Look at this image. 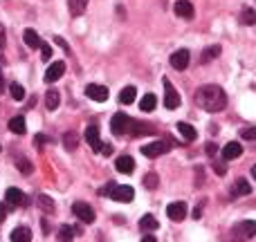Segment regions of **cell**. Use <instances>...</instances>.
<instances>
[{
  "mask_svg": "<svg viewBox=\"0 0 256 242\" xmlns=\"http://www.w3.org/2000/svg\"><path fill=\"white\" fill-rule=\"evenodd\" d=\"M193 101L205 112H220L227 108V95L218 85H203V88H198L196 95H193Z\"/></svg>",
  "mask_w": 256,
  "mask_h": 242,
  "instance_id": "cell-1",
  "label": "cell"
},
{
  "mask_svg": "<svg viewBox=\"0 0 256 242\" xmlns=\"http://www.w3.org/2000/svg\"><path fill=\"white\" fill-rule=\"evenodd\" d=\"M99 195L102 197H110V200L115 202H130L135 197V191L133 186H119V184H106L102 191H99Z\"/></svg>",
  "mask_w": 256,
  "mask_h": 242,
  "instance_id": "cell-2",
  "label": "cell"
},
{
  "mask_svg": "<svg viewBox=\"0 0 256 242\" xmlns=\"http://www.w3.org/2000/svg\"><path fill=\"white\" fill-rule=\"evenodd\" d=\"M162 85H164V108H169V110H176L178 105H180V95L176 92L173 83H171L166 76H162Z\"/></svg>",
  "mask_w": 256,
  "mask_h": 242,
  "instance_id": "cell-3",
  "label": "cell"
},
{
  "mask_svg": "<svg viewBox=\"0 0 256 242\" xmlns=\"http://www.w3.org/2000/svg\"><path fill=\"white\" fill-rule=\"evenodd\" d=\"M155 128L149 126V123H142L137 119H128V128H126V135L128 137H142V135H153Z\"/></svg>",
  "mask_w": 256,
  "mask_h": 242,
  "instance_id": "cell-4",
  "label": "cell"
},
{
  "mask_svg": "<svg viewBox=\"0 0 256 242\" xmlns=\"http://www.w3.org/2000/svg\"><path fill=\"white\" fill-rule=\"evenodd\" d=\"M169 148H171V144H166V142H151L146 146H142V155H146L149 159H155V157H160V155L169 153Z\"/></svg>",
  "mask_w": 256,
  "mask_h": 242,
  "instance_id": "cell-5",
  "label": "cell"
},
{
  "mask_svg": "<svg viewBox=\"0 0 256 242\" xmlns=\"http://www.w3.org/2000/svg\"><path fill=\"white\" fill-rule=\"evenodd\" d=\"M72 213H75L81 222H85V224L95 222V211H92L90 204H85V202H75V204H72Z\"/></svg>",
  "mask_w": 256,
  "mask_h": 242,
  "instance_id": "cell-6",
  "label": "cell"
},
{
  "mask_svg": "<svg viewBox=\"0 0 256 242\" xmlns=\"http://www.w3.org/2000/svg\"><path fill=\"white\" fill-rule=\"evenodd\" d=\"M234 236H238V238H243V240H250V238H254L256 236V222L254 220H243V222H238V224L234 226Z\"/></svg>",
  "mask_w": 256,
  "mask_h": 242,
  "instance_id": "cell-7",
  "label": "cell"
},
{
  "mask_svg": "<svg viewBox=\"0 0 256 242\" xmlns=\"http://www.w3.org/2000/svg\"><path fill=\"white\" fill-rule=\"evenodd\" d=\"M189 61H191V54H189V49H178V52L171 54V68L173 70H187L189 68Z\"/></svg>",
  "mask_w": 256,
  "mask_h": 242,
  "instance_id": "cell-8",
  "label": "cell"
},
{
  "mask_svg": "<svg viewBox=\"0 0 256 242\" xmlns=\"http://www.w3.org/2000/svg\"><path fill=\"white\" fill-rule=\"evenodd\" d=\"M85 97L97 101V103H103V101L108 99V88L102 83H90L88 88H85Z\"/></svg>",
  "mask_w": 256,
  "mask_h": 242,
  "instance_id": "cell-9",
  "label": "cell"
},
{
  "mask_svg": "<svg viewBox=\"0 0 256 242\" xmlns=\"http://www.w3.org/2000/svg\"><path fill=\"white\" fill-rule=\"evenodd\" d=\"M128 119H130V117H128V115H124V112H115V117H112V119H110V130H112V135H117V137L126 135Z\"/></svg>",
  "mask_w": 256,
  "mask_h": 242,
  "instance_id": "cell-10",
  "label": "cell"
},
{
  "mask_svg": "<svg viewBox=\"0 0 256 242\" xmlns=\"http://www.w3.org/2000/svg\"><path fill=\"white\" fill-rule=\"evenodd\" d=\"M85 142L90 144V148L95 153H103V144H102V139H99V128H97L95 123L85 128Z\"/></svg>",
  "mask_w": 256,
  "mask_h": 242,
  "instance_id": "cell-11",
  "label": "cell"
},
{
  "mask_svg": "<svg viewBox=\"0 0 256 242\" xmlns=\"http://www.w3.org/2000/svg\"><path fill=\"white\" fill-rule=\"evenodd\" d=\"M166 216L173 222H182L187 218V204H184V202H171V204L166 206Z\"/></svg>",
  "mask_w": 256,
  "mask_h": 242,
  "instance_id": "cell-12",
  "label": "cell"
},
{
  "mask_svg": "<svg viewBox=\"0 0 256 242\" xmlns=\"http://www.w3.org/2000/svg\"><path fill=\"white\" fill-rule=\"evenodd\" d=\"M7 202H9V204H14V206H27L29 204V200H27V195L23 193L21 189H16V186H11V189H7Z\"/></svg>",
  "mask_w": 256,
  "mask_h": 242,
  "instance_id": "cell-13",
  "label": "cell"
},
{
  "mask_svg": "<svg viewBox=\"0 0 256 242\" xmlns=\"http://www.w3.org/2000/svg\"><path fill=\"white\" fill-rule=\"evenodd\" d=\"M63 72H65V63H63V61L52 63L48 68V72H45V83H54V81H59L61 76H63Z\"/></svg>",
  "mask_w": 256,
  "mask_h": 242,
  "instance_id": "cell-14",
  "label": "cell"
},
{
  "mask_svg": "<svg viewBox=\"0 0 256 242\" xmlns=\"http://www.w3.org/2000/svg\"><path fill=\"white\" fill-rule=\"evenodd\" d=\"M176 14L180 18H184V21H191V18L196 16V9H193V5L189 2V0H178L176 2Z\"/></svg>",
  "mask_w": 256,
  "mask_h": 242,
  "instance_id": "cell-15",
  "label": "cell"
},
{
  "mask_svg": "<svg viewBox=\"0 0 256 242\" xmlns=\"http://www.w3.org/2000/svg\"><path fill=\"white\" fill-rule=\"evenodd\" d=\"M243 155V146L238 142H230L223 148V159L225 162H231V159H238Z\"/></svg>",
  "mask_w": 256,
  "mask_h": 242,
  "instance_id": "cell-16",
  "label": "cell"
},
{
  "mask_svg": "<svg viewBox=\"0 0 256 242\" xmlns=\"http://www.w3.org/2000/svg\"><path fill=\"white\" fill-rule=\"evenodd\" d=\"M36 206L43 211V213H45V216H52L54 211H56V204H54V200L50 197V195H43V193L36 197Z\"/></svg>",
  "mask_w": 256,
  "mask_h": 242,
  "instance_id": "cell-17",
  "label": "cell"
},
{
  "mask_svg": "<svg viewBox=\"0 0 256 242\" xmlns=\"http://www.w3.org/2000/svg\"><path fill=\"white\" fill-rule=\"evenodd\" d=\"M115 166H117V170H119V173L130 175V173H133V170H135V159L130 157V155H122V157H117Z\"/></svg>",
  "mask_w": 256,
  "mask_h": 242,
  "instance_id": "cell-18",
  "label": "cell"
},
{
  "mask_svg": "<svg viewBox=\"0 0 256 242\" xmlns=\"http://www.w3.org/2000/svg\"><path fill=\"white\" fill-rule=\"evenodd\" d=\"M11 242H32V229L29 226H16L11 231Z\"/></svg>",
  "mask_w": 256,
  "mask_h": 242,
  "instance_id": "cell-19",
  "label": "cell"
},
{
  "mask_svg": "<svg viewBox=\"0 0 256 242\" xmlns=\"http://www.w3.org/2000/svg\"><path fill=\"white\" fill-rule=\"evenodd\" d=\"M220 45H209L207 49H205L203 54H200V65H207V63H211L213 58H218L220 56Z\"/></svg>",
  "mask_w": 256,
  "mask_h": 242,
  "instance_id": "cell-20",
  "label": "cell"
},
{
  "mask_svg": "<svg viewBox=\"0 0 256 242\" xmlns=\"http://www.w3.org/2000/svg\"><path fill=\"white\" fill-rule=\"evenodd\" d=\"M75 236H79V229H75V226H70V224H63L59 229V233H56L59 242H72Z\"/></svg>",
  "mask_w": 256,
  "mask_h": 242,
  "instance_id": "cell-21",
  "label": "cell"
},
{
  "mask_svg": "<svg viewBox=\"0 0 256 242\" xmlns=\"http://www.w3.org/2000/svg\"><path fill=\"white\" fill-rule=\"evenodd\" d=\"M59 103H61L59 90L50 88V90H48V95H45V108H48V110H56V108H59Z\"/></svg>",
  "mask_w": 256,
  "mask_h": 242,
  "instance_id": "cell-22",
  "label": "cell"
},
{
  "mask_svg": "<svg viewBox=\"0 0 256 242\" xmlns=\"http://www.w3.org/2000/svg\"><path fill=\"white\" fill-rule=\"evenodd\" d=\"M155 105H157V97L155 95H144L142 101H139V110L142 112H153Z\"/></svg>",
  "mask_w": 256,
  "mask_h": 242,
  "instance_id": "cell-23",
  "label": "cell"
},
{
  "mask_svg": "<svg viewBox=\"0 0 256 242\" xmlns=\"http://www.w3.org/2000/svg\"><path fill=\"white\" fill-rule=\"evenodd\" d=\"M135 97H137V90H135L133 85H128V88H124L122 92H119V103L130 105L135 101Z\"/></svg>",
  "mask_w": 256,
  "mask_h": 242,
  "instance_id": "cell-24",
  "label": "cell"
},
{
  "mask_svg": "<svg viewBox=\"0 0 256 242\" xmlns=\"http://www.w3.org/2000/svg\"><path fill=\"white\" fill-rule=\"evenodd\" d=\"M178 132H180L182 137H184V142H193V139L198 137V132H196V128L193 126H189V123H178Z\"/></svg>",
  "mask_w": 256,
  "mask_h": 242,
  "instance_id": "cell-25",
  "label": "cell"
},
{
  "mask_svg": "<svg viewBox=\"0 0 256 242\" xmlns=\"http://www.w3.org/2000/svg\"><path fill=\"white\" fill-rule=\"evenodd\" d=\"M9 130L16 132V135H25L27 132V123L23 117H14V119H9Z\"/></svg>",
  "mask_w": 256,
  "mask_h": 242,
  "instance_id": "cell-26",
  "label": "cell"
},
{
  "mask_svg": "<svg viewBox=\"0 0 256 242\" xmlns=\"http://www.w3.org/2000/svg\"><path fill=\"white\" fill-rule=\"evenodd\" d=\"M23 38H25L27 48H32V49H38V48H41V41H38V34L34 32V29H25V32H23Z\"/></svg>",
  "mask_w": 256,
  "mask_h": 242,
  "instance_id": "cell-27",
  "label": "cell"
},
{
  "mask_svg": "<svg viewBox=\"0 0 256 242\" xmlns=\"http://www.w3.org/2000/svg\"><path fill=\"white\" fill-rule=\"evenodd\" d=\"M63 146H65V150H70V153H72V150H77V146H79V137H77V132H65L63 135Z\"/></svg>",
  "mask_w": 256,
  "mask_h": 242,
  "instance_id": "cell-28",
  "label": "cell"
},
{
  "mask_svg": "<svg viewBox=\"0 0 256 242\" xmlns=\"http://www.w3.org/2000/svg\"><path fill=\"white\" fill-rule=\"evenodd\" d=\"M231 189H234V195H250L252 193V186L247 179H236Z\"/></svg>",
  "mask_w": 256,
  "mask_h": 242,
  "instance_id": "cell-29",
  "label": "cell"
},
{
  "mask_svg": "<svg viewBox=\"0 0 256 242\" xmlns=\"http://www.w3.org/2000/svg\"><path fill=\"white\" fill-rule=\"evenodd\" d=\"M70 2V14L72 16H81L85 11V7H88V0H68Z\"/></svg>",
  "mask_w": 256,
  "mask_h": 242,
  "instance_id": "cell-30",
  "label": "cell"
},
{
  "mask_svg": "<svg viewBox=\"0 0 256 242\" xmlns=\"http://www.w3.org/2000/svg\"><path fill=\"white\" fill-rule=\"evenodd\" d=\"M139 226H142V229H144V231H155V229H157V226H160V222L155 220V216H144L142 218V220H139Z\"/></svg>",
  "mask_w": 256,
  "mask_h": 242,
  "instance_id": "cell-31",
  "label": "cell"
},
{
  "mask_svg": "<svg viewBox=\"0 0 256 242\" xmlns=\"http://www.w3.org/2000/svg\"><path fill=\"white\" fill-rule=\"evenodd\" d=\"M160 186V175L157 173H146V177H144V189L146 191H155Z\"/></svg>",
  "mask_w": 256,
  "mask_h": 242,
  "instance_id": "cell-32",
  "label": "cell"
},
{
  "mask_svg": "<svg viewBox=\"0 0 256 242\" xmlns=\"http://www.w3.org/2000/svg\"><path fill=\"white\" fill-rule=\"evenodd\" d=\"M240 23H243V25H256V11L245 7V9L240 11Z\"/></svg>",
  "mask_w": 256,
  "mask_h": 242,
  "instance_id": "cell-33",
  "label": "cell"
},
{
  "mask_svg": "<svg viewBox=\"0 0 256 242\" xmlns=\"http://www.w3.org/2000/svg\"><path fill=\"white\" fill-rule=\"evenodd\" d=\"M16 169L21 170L23 175H32V173H34V166H32V162H27L25 157H18V159H16Z\"/></svg>",
  "mask_w": 256,
  "mask_h": 242,
  "instance_id": "cell-34",
  "label": "cell"
},
{
  "mask_svg": "<svg viewBox=\"0 0 256 242\" xmlns=\"http://www.w3.org/2000/svg\"><path fill=\"white\" fill-rule=\"evenodd\" d=\"M9 95H11V99L14 101H23L25 99V90H23L21 83H11L9 85Z\"/></svg>",
  "mask_w": 256,
  "mask_h": 242,
  "instance_id": "cell-35",
  "label": "cell"
},
{
  "mask_svg": "<svg viewBox=\"0 0 256 242\" xmlns=\"http://www.w3.org/2000/svg\"><path fill=\"white\" fill-rule=\"evenodd\" d=\"M240 137L245 139V142H256V126L243 128V130H240Z\"/></svg>",
  "mask_w": 256,
  "mask_h": 242,
  "instance_id": "cell-36",
  "label": "cell"
},
{
  "mask_svg": "<svg viewBox=\"0 0 256 242\" xmlns=\"http://www.w3.org/2000/svg\"><path fill=\"white\" fill-rule=\"evenodd\" d=\"M41 56H43V61H50V56H52V48L43 41H41Z\"/></svg>",
  "mask_w": 256,
  "mask_h": 242,
  "instance_id": "cell-37",
  "label": "cell"
},
{
  "mask_svg": "<svg viewBox=\"0 0 256 242\" xmlns=\"http://www.w3.org/2000/svg\"><path fill=\"white\" fill-rule=\"evenodd\" d=\"M213 170H216V175L223 177V175L227 173V166H225V162H213Z\"/></svg>",
  "mask_w": 256,
  "mask_h": 242,
  "instance_id": "cell-38",
  "label": "cell"
},
{
  "mask_svg": "<svg viewBox=\"0 0 256 242\" xmlns=\"http://www.w3.org/2000/svg\"><path fill=\"white\" fill-rule=\"evenodd\" d=\"M48 142H52V139H50L48 135H36V139H34V146H36V148H41L43 144H48Z\"/></svg>",
  "mask_w": 256,
  "mask_h": 242,
  "instance_id": "cell-39",
  "label": "cell"
},
{
  "mask_svg": "<svg viewBox=\"0 0 256 242\" xmlns=\"http://www.w3.org/2000/svg\"><path fill=\"white\" fill-rule=\"evenodd\" d=\"M56 43H59V45H61V49H63L65 54H70V45L63 41V38H61V36H56Z\"/></svg>",
  "mask_w": 256,
  "mask_h": 242,
  "instance_id": "cell-40",
  "label": "cell"
},
{
  "mask_svg": "<svg viewBox=\"0 0 256 242\" xmlns=\"http://www.w3.org/2000/svg\"><path fill=\"white\" fill-rule=\"evenodd\" d=\"M205 150H207L209 155H216V153H218V146H216V144H207V146H205Z\"/></svg>",
  "mask_w": 256,
  "mask_h": 242,
  "instance_id": "cell-41",
  "label": "cell"
},
{
  "mask_svg": "<svg viewBox=\"0 0 256 242\" xmlns=\"http://www.w3.org/2000/svg\"><path fill=\"white\" fill-rule=\"evenodd\" d=\"M5 218H7V206L0 202V222H5Z\"/></svg>",
  "mask_w": 256,
  "mask_h": 242,
  "instance_id": "cell-42",
  "label": "cell"
},
{
  "mask_svg": "<svg viewBox=\"0 0 256 242\" xmlns=\"http://www.w3.org/2000/svg\"><path fill=\"white\" fill-rule=\"evenodd\" d=\"M5 48V27L0 25V49Z\"/></svg>",
  "mask_w": 256,
  "mask_h": 242,
  "instance_id": "cell-43",
  "label": "cell"
},
{
  "mask_svg": "<svg viewBox=\"0 0 256 242\" xmlns=\"http://www.w3.org/2000/svg\"><path fill=\"white\" fill-rule=\"evenodd\" d=\"M193 218H196V220H200V218H203V206H200V204H198L196 211H193Z\"/></svg>",
  "mask_w": 256,
  "mask_h": 242,
  "instance_id": "cell-44",
  "label": "cell"
},
{
  "mask_svg": "<svg viewBox=\"0 0 256 242\" xmlns=\"http://www.w3.org/2000/svg\"><path fill=\"white\" fill-rule=\"evenodd\" d=\"M43 233H50V224H48V220H43Z\"/></svg>",
  "mask_w": 256,
  "mask_h": 242,
  "instance_id": "cell-45",
  "label": "cell"
},
{
  "mask_svg": "<svg viewBox=\"0 0 256 242\" xmlns=\"http://www.w3.org/2000/svg\"><path fill=\"white\" fill-rule=\"evenodd\" d=\"M142 242H157V240H155L153 236H144V238H142Z\"/></svg>",
  "mask_w": 256,
  "mask_h": 242,
  "instance_id": "cell-46",
  "label": "cell"
},
{
  "mask_svg": "<svg viewBox=\"0 0 256 242\" xmlns=\"http://www.w3.org/2000/svg\"><path fill=\"white\" fill-rule=\"evenodd\" d=\"M2 90H5V79H2V74H0V95H2Z\"/></svg>",
  "mask_w": 256,
  "mask_h": 242,
  "instance_id": "cell-47",
  "label": "cell"
},
{
  "mask_svg": "<svg viewBox=\"0 0 256 242\" xmlns=\"http://www.w3.org/2000/svg\"><path fill=\"white\" fill-rule=\"evenodd\" d=\"M252 177L256 179V164H254V166H252Z\"/></svg>",
  "mask_w": 256,
  "mask_h": 242,
  "instance_id": "cell-48",
  "label": "cell"
}]
</instances>
